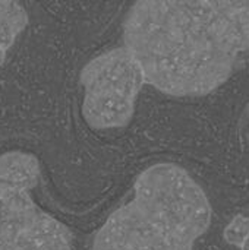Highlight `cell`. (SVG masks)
<instances>
[{"label": "cell", "instance_id": "1", "mask_svg": "<svg viewBox=\"0 0 249 250\" xmlns=\"http://www.w3.org/2000/svg\"><path fill=\"white\" fill-rule=\"evenodd\" d=\"M123 42L157 91L208 95L248 57L249 1L139 0L123 21Z\"/></svg>", "mask_w": 249, "mask_h": 250}, {"label": "cell", "instance_id": "2", "mask_svg": "<svg viewBox=\"0 0 249 250\" xmlns=\"http://www.w3.org/2000/svg\"><path fill=\"white\" fill-rule=\"evenodd\" d=\"M211 224L203 188L182 167L158 163L134 183V196L97 231L91 250H194Z\"/></svg>", "mask_w": 249, "mask_h": 250}, {"label": "cell", "instance_id": "3", "mask_svg": "<svg viewBox=\"0 0 249 250\" xmlns=\"http://www.w3.org/2000/svg\"><path fill=\"white\" fill-rule=\"evenodd\" d=\"M40 171L31 152L0 154V250H72L70 230L31 196Z\"/></svg>", "mask_w": 249, "mask_h": 250}, {"label": "cell", "instance_id": "4", "mask_svg": "<svg viewBox=\"0 0 249 250\" xmlns=\"http://www.w3.org/2000/svg\"><path fill=\"white\" fill-rule=\"evenodd\" d=\"M82 116L95 130L126 127L135 113L138 94L145 85L134 56L117 47L91 59L81 70Z\"/></svg>", "mask_w": 249, "mask_h": 250}, {"label": "cell", "instance_id": "5", "mask_svg": "<svg viewBox=\"0 0 249 250\" xmlns=\"http://www.w3.org/2000/svg\"><path fill=\"white\" fill-rule=\"evenodd\" d=\"M28 21V13L21 3L0 0V66L4 63L18 35L26 28Z\"/></svg>", "mask_w": 249, "mask_h": 250}, {"label": "cell", "instance_id": "6", "mask_svg": "<svg viewBox=\"0 0 249 250\" xmlns=\"http://www.w3.org/2000/svg\"><path fill=\"white\" fill-rule=\"evenodd\" d=\"M247 111H248V114H249V104L247 105Z\"/></svg>", "mask_w": 249, "mask_h": 250}]
</instances>
